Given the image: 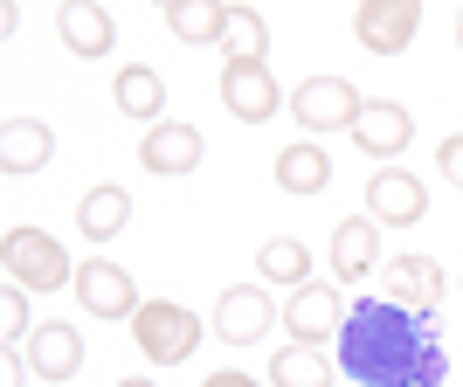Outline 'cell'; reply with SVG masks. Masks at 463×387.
<instances>
[{
    "instance_id": "cell-28",
    "label": "cell",
    "mask_w": 463,
    "mask_h": 387,
    "mask_svg": "<svg viewBox=\"0 0 463 387\" xmlns=\"http://www.w3.org/2000/svg\"><path fill=\"white\" fill-rule=\"evenodd\" d=\"M0 387H21V353L7 346V360H0Z\"/></svg>"
},
{
    "instance_id": "cell-19",
    "label": "cell",
    "mask_w": 463,
    "mask_h": 387,
    "mask_svg": "<svg viewBox=\"0 0 463 387\" xmlns=\"http://www.w3.org/2000/svg\"><path fill=\"white\" fill-rule=\"evenodd\" d=\"M229 21H235L229 0H166V28H174L180 42H222Z\"/></svg>"
},
{
    "instance_id": "cell-6",
    "label": "cell",
    "mask_w": 463,
    "mask_h": 387,
    "mask_svg": "<svg viewBox=\"0 0 463 387\" xmlns=\"http://www.w3.org/2000/svg\"><path fill=\"white\" fill-rule=\"evenodd\" d=\"M222 104H229V118H242V125L277 118L284 90H277L270 62H222Z\"/></svg>"
},
{
    "instance_id": "cell-16",
    "label": "cell",
    "mask_w": 463,
    "mask_h": 387,
    "mask_svg": "<svg viewBox=\"0 0 463 387\" xmlns=\"http://www.w3.org/2000/svg\"><path fill=\"white\" fill-rule=\"evenodd\" d=\"M28 367H35L42 381H70V373L83 367V339H77V326H62V318L35 326V332H28Z\"/></svg>"
},
{
    "instance_id": "cell-10",
    "label": "cell",
    "mask_w": 463,
    "mask_h": 387,
    "mask_svg": "<svg viewBox=\"0 0 463 387\" xmlns=\"http://www.w3.org/2000/svg\"><path fill=\"white\" fill-rule=\"evenodd\" d=\"M201 132L194 125H180V118H159V125H146V138H138V159H146V174H166V180H180V174H194L201 166Z\"/></svg>"
},
{
    "instance_id": "cell-1",
    "label": "cell",
    "mask_w": 463,
    "mask_h": 387,
    "mask_svg": "<svg viewBox=\"0 0 463 387\" xmlns=\"http://www.w3.org/2000/svg\"><path fill=\"white\" fill-rule=\"evenodd\" d=\"M332 360L360 387H443L449 381L443 339L415 311H402L394 297H360L346 311L339 339H332Z\"/></svg>"
},
{
    "instance_id": "cell-9",
    "label": "cell",
    "mask_w": 463,
    "mask_h": 387,
    "mask_svg": "<svg viewBox=\"0 0 463 387\" xmlns=\"http://www.w3.org/2000/svg\"><path fill=\"white\" fill-rule=\"evenodd\" d=\"M70 290L83 297V311H90V318H132V311L146 305V297H138V284L118 270V263H104V256H90Z\"/></svg>"
},
{
    "instance_id": "cell-18",
    "label": "cell",
    "mask_w": 463,
    "mask_h": 387,
    "mask_svg": "<svg viewBox=\"0 0 463 387\" xmlns=\"http://www.w3.org/2000/svg\"><path fill=\"white\" fill-rule=\"evenodd\" d=\"M125 222H132V194L118 187V180H104V187H83V201H77V229H83V242H111V235H125Z\"/></svg>"
},
{
    "instance_id": "cell-29",
    "label": "cell",
    "mask_w": 463,
    "mask_h": 387,
    "mask_svg": "<svg viewBox=\"0 0 463 387\" xmlns=\"http://www.w3.org/2000/svg\"><path fill=\"white\" fill-rule=\"evenodd\" d=\"M457 49H463V7H457Z\"/></svg>"
},
{
    "instance_id": "cell-12",
    "label": "cell",
    "mask_w": 463,
    "mask_h": 387,
    "mask_svg": "<svg viewBox=\"0 0 463 387\" xmlns=\"http://www.w3.org/2000/svg\"><path fill=\"white\" fill-rule=\"evenodd\" d=\"M408 138H415V118H408L394 97H367V104H360V118H353V146H360L367 159H394Z\"/></svg>"
},
{
    "instance_id": "cell-14",
    "label": "cell",
    "mask_w": 463,
    "mask_h": 387,
    "mask_svg": "<svg viewBox=\"0 0 463 387\" xmlns=\"http://www.w3.org/2000/svg\"><path fill=\"white\" fill-rule=\"evenodd\" d=\"M387 297L402 311H415V318H429L436 297H443V263L436 256H394L387 263Z\"/></svg>"
},
{
    "instance_id": "cell-25",
    "label": "cell",
    "mask_w": 463,
    "mask_h": 387,
    "mask_svg": "<svg viewBox=\"0 0 463 387\" xmlns=\"http://www.w3.org/2000/svg\"><path fill=\"white\" fill-rule=\"evenodd\" d=\"M0 332L7 339H28V290L7 284V297H0Z\"/></svg>"
},
{
    "instance_id": "cell-11",
    "label": "cell",
    "mask_w": 463,
    "mask_h": 387,
    "mask_svg": "<svg viewBox=\"0 0 463 387\" xmlns=\"http://www.w3.org/2000/svg\"><path fill=\"white\" fill-rule=\"evenodd\" d=\"M270 318H277V305L256 284H229L222 305H214V339H222V346H250V339L270 332Z\"/></svg>"
},
{
    "instance_id": "cell-23",
    "label": "cell",
    "mask_w": 463,
    "mask_h": 387,
    "mask_svg": "<svg viewBox=\"0 0 463 387\" xmlns=\"http://www.w3.org/2000/svg\"><path fill=\"white\" fill-rule=\"evenodd\" d=\"M256 270L270 277V284H311V250L305 242H290V235H270V242H263V250H256Z\"/></svg>"
},
{
    "instance_id": "cell-21",
    "label": "cell",
    "mask_w": 463,
    "mask_h": 387,
    "mask_svg": "<svg viewBox=\"0 0 463 387\" xmlns=\"http://www.w3.org/2000/svg\"><path fill=\"white\" fill-rule=\"evenodd\" d=\"M326 180H332V159H326V146L298 138V146H284V153H277V187H284V194H318Z\"/></svg>"
},
{
    "instance_id": "cell-22",
    "label": "cell",
    "mask_w": 463,
    "mask_h": 387,
    "mask_svg": "<svg viewBox=\"0 0 463 387\" xmlns=\"http://www.w3.org/2000/svg\"><path fill=\"white\" fill-rule=\"evenodd\" d=\"M339 360H326L318 346H284L270 360V387H332Z\"/></svg>"
},
{
    "instance_id": "cell-5",
    "label": "cell",
    "mask_w": 463,
    "mask_h": 387,
    "mask_svg": "<svg viewBox=\"0 0 463 387\" xmlns=\"http://www.w3.org/2000/svg\"><path fill=\"white\" fill-rule=\"evenodd\" d=\"M353 35H360V49H373V56H402L408 42L422 35V7H415V0H360V7H353Z\"/></svg>"
},
{
    "instance_id": "cell-24",
    "label": "cell",
    "mask_w": 463,
    "mask_h": 387,
    "mask_svg": "<svg viewBox=\"0 0 463 387\" xmlns=\"http://www.w3.org/2000/svg\"><path fill=\"white\" fill-rule=\"evenodd\" d=\"M270 56V28H263V14L256 7H235L229 35H222V62H263Z\"/></svg>"
},
{
    "instance_id": "cell-4",
    "label": "cell",
    "mask_w": 463,
    "mask_h": 387,
    "mask_svg": "<svg viewBox=\"0 0 463 387\" xmlns=\"http://www.w3.org/2000/svg\"><path fill=\"white\" fill-rule=\"evenodd\" d=\"M360 104H367V97L353 90L346 77H305L298 90H290V118H298L305 132H339V125L353 132Z\"/></svg>"
},
{
    "instance_id": "cell-15",
    "label": "cell",
    "mask_w": 463,
    "mask_h": 387,
    "mask_svg": "<svg viewBox=\"0 0 463 387\" xmlns=\"http://www.w3.org/2000/svg\"><path fill=\"white\" fill-rule=\"evenodd\" d=\"M56 153V132L42 118H7L0 125V174H42Z\"/></svg>"
},
{
    "instance_id": "cell-7",
    "label": "cell",
    "mask_w": 463,
    "mask_h": 387,
    "mask_svg": "<svg viewBox=\"0 0 463 387\" xmlns=\"http://www.w3.org/2000/svg\"><path fill=\"white\" fill-rule=\"evenodd\" d=\"M367 214L381 229H415L429 214V187L415 174H402V166H381V174L367 180Z\"/></svg>"
},
{
    "instance_id": "cell-2",
    "label": "cell",
    "mask_w": 463,
    "mask_h": 387,
    "mask_svg": "<svg viewBox=\"0 0 463 387\" xmlns=\"http://www.w3.org/2000/svg\"><path fill=\"white\" fill-rule=\"evenodd\" d=\"M0 270H7V284H21V290H62V284H77L70 250H62L56 235H42L35 222H14V229L0 235Z\"/></svg>"
},
{
    "instance_id": "cell-27",
    "label": "cell",
    "mask_w": 463,
    "mask_h": 387,
    "mask_svg": "<svg viewBox=\"0 0 463 387\" xmlns=\"http://www.w3.org/2000/svg\"><path fill=\"white\" fill-rule=\"evenodd\" d=\"M201 387H263V381H256V373H235V367H222V373H208Z\"/></svg>"
},
{
    "instance_id": "cell-26",
    "label": "cell",
    "mask_w": 463,
    "mask_h": 387,
    "mask_svg": "<svg viewBox=\"0 0 463 387\" xmlns=\"http://www.w3.org/2000/svg\"><path fill=\"white\" fill-rule=\"evenodd\" d=\"M436 166H443V174H449V180H457V187H463V132L436 146Z\"/></svg>"
},
{
    "instance_id": "cell-17",
    "label": "cell",
    "mask_w": 463,
    "mask_h": 387,
    "mask_svg": "<svg viewBox=\"0 0 463 387\" xmlns=\"http://www.w3.org/2000/svg\"><path fill=\"white\" fill-rule=\"evenodd\" d=\"M56 35L70 42L77 56H111V42H118V21H111V7L70 0V7H56Z\"/></svg>"
},
{
    "instance_id": "cell-3",
    "label": "cell",
    "mask_w": 463,
    "mask_h": 387,
    "mask_svg": "<svg viewBox=\"0 0 463 387\" xmlns=\"http://www.w3.org/2000/svg\"><path fill=\"white\" fill-rule=\"evenodd\" d=\"M132 339L153 367H180V360L201 346V318H194L187 305H174V297H146V305L132 311Z\"/></svg>"
},
{
    "instance_id": "cell-20",
    "label": "cell",
    "mask_w": 463,
    "mask_h": 387,
    "mask_svg": "<svg viewBox=\"0 0 463 387\" xmlns=\"http://www.w3.org/2000/svg\"><path fill=\"white\" fill-rule=\"evenodd\" d=\"M111 97H118L125 118H153L159 125V111H166V83H159V70H146V62H125L118 83H111Z\"/></svg>"
},
{
    "instance_id": "cell-30",
    "label": "cell",
    "mask_w": 463,
    "mask_h": 387,
    "mask_svg": "<svg viewBox=\"0 0 463 387\" xmlns=\"http://www.w3.org/2000/svg\"><path fill=\"white\" fill-rule=\"evenodd\" d=\"M118 387H153V381H118Z\"/></svg>"
},
{
    "instance_id": "cell-13",
    "label": "cell",
    "mask_w": 463,
    "mask_h": 387,
    "mask_svg": "<svg viewBox=\"0 0 463 387\" xmlns=\"http://www.w3.org/2000/svg\"><path fill=\"white\" fill-rule=\"evenodd\" d=\"M373 263H381V222H373V214H346V222L332 229V277H339V284H360Z\"/></svg>"
},
{
    "instance_id": "cell-8",
    "label": "cell",
    "mask_w": 463,
    "mask_h": 387,
    "mask_svg": "<svg viewBox=\"0 0 463 387\" xmlns=\"http://www.w3.org/2000/svg\"><path fill=\"white\" fill-rule=\"evenodd\" d=\"M339 326H346V305H339V290L332 284H298L284 305V332L298 339V346H318V339H339Z\"/></svg>"
}]
</instances>
